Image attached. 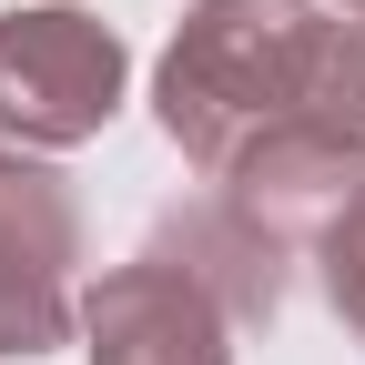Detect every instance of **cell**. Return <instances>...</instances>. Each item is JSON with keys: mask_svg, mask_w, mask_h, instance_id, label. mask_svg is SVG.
Segmentation results:
<instances>
[{"mask_svg": "<svg viewBox=\"0 0 365 365\" xmlns=\"http://www.w3.org/2000/svg\"><path fill=\"white\" fill-rule=\"evenodd\" d=\"M325 41H335V21L314 0H193L163 41V71H153L163 143L193 173H223L244 143L304 122Z\"/></svg>", "mask_w": 365, "mask_h": 365, "instance_id": "6da1fadb", "label": "cell"}, {"mask_svg": "<svg viewBox=\"0 0 365 365\" xmlns=\"http://www.w3.org/2000/svg\"><path fill=\"white\" fill-rule=\"evenodd\" d=\"M132 51L81 0H31L0 11V143L11 153H71L122 112Z\"/></svg>", "mask_w": 365, "mask_h": 365, "instance_id": "7a4b0ae2", "label": "cell"}, {"mask_svg": "<svg viewBox=\"0 0 365 365\" xmlns=\"http://www.w3.org/2000/svg\"><path fill=\"white\" fill-rule=\"evenodd\" d=\"M71 274H81V203L71 182L41 163V153H11L0 143V355H51L71 345Z\"/></svg>", "mask_w": 365, "mask_h": 365, "instance_id": "3957f363", "label": "cell"}, {"mask_svg": "<svg viewBox=\"0 0 365 365\" xmlns=\"http://www.w3.org/2000/svg\"><path fill=\"white\" fill-rule=\"evenodd\" d=\"M91 365H234V314H223L173 254H132L81 294Z\"/></svg>", "mask_w": 365, "mask_h": 365, "instance_id": "277c9868", "label": "cell"}, {"mask_svg": "<svg viewBox=\"0 0 365 365\" xmlns=\"http://www.w3.org/2000/svg\"><path fill=\"white\" fill-rule=\"evenodd\" d=\"M213 193L234 203L264 244H284V254H314L345 223V203L365 193V163L345 143H325L314 122H284V132H264V143H244L234 163L213 173Z\"/></svg>", "mask_w": 365, "mask_h": 365, "instance_id": "5b68a950", "label": "cell"}, {"mask_svg": "<svg viewBox=\"0 0 365 365\" xmlns=\"http://www.w3.org/2000/svg\"><path fill=\"white\" fill-rule=\"evenodd\" d=\"M153 254H173V264L193 274V284H203L223 314H234V325H274V314H284V264H294V254H284V244H264L223 193L193 203V213H173Z\"/></svg>", "mask_w": 365, "mask_h": 365, "instance_id": "8992f818", "label": "cell"}, {"mask_svg": "<svg viewBox=\"0 0 365 365\" xmlns=\"http://www.w3.org/2000/svg\"><path fill=\"white\" fill-rule=\"evenodd\" d=\"M304 122L365 163V21H335V41H325V71H314V102H304Z\"/></svg>", "mask_w": 365, "mask_h": 365, "instance_id": "52a82bcc", "label": "cell"}, {"mask_svg": "<svg viewBox=\"0 0 365 365\" xmlns=\"http://www.w3.org/2000/svg\"><path fill=\"white\" fill-rule=\"evenodd\" d=\"M314 264H325V304L345 314V335L365 345V193L345 203V223H335V234L314 244Z\"/></svg>", "mask_w": 365, "mask_h": 365, "instance_id": "ba28073f", "label": "cell"}, {"mask_svg": "<svg viewBox=\"0 0 365 365\" xmlns=\"http://www.w3.org/2000/svg\"><path fill=\"white\" fill-rule=\"evenodd\" d=\"M335 11H345V21H365V0H335Z\"/></svg>", "mask_w": 365, "mask_h": 365, "instance_id": "9c48e42d", "label": "cell"}]
</instances>
